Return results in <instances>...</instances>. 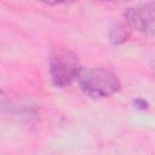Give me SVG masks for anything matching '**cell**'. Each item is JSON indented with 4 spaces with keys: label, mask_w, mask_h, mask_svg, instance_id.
Masks as SVG:
<instances>
[{
    "label": "cell",
    "mask_w": 155,
    "mask_h": 155,
    "mask_svg": "<svg viewBox=\"0 0 155 155\" xmlns=\"http://www.w3.org/2000/svg\"><path fill=\"white\" fill-rule=\"evenodd\" d=\"M76 79L80 88L92 98L110 97L121 87L117 76L105 68L81 69Z\"/></svg>",
    "instance_id": "6da1fadb"
},
{
    "label": "cell",
    "mask_w": 155,
    "mask_h": 155,
    "mask_svg": "<svg viewBox=\"0 0 155 155\" xmlns=\"http://www.w3.org/2000/svg\"><path fill=\"white\" fill-rule=\"evenodd\" d=\"M45 4H50V5H57V4H65V2H70L74 0H40Z\"/></svg>",
    "instance_id": "5b68a950"
},
{
    "label": "cell",
    "mask_w": 155,
    "mask_h": 155,
    "mask_svg": "<svg viewBox=\"0 0 155 155\" xmlns=\"http://www.w3.org/2000/svg\"><path fill=\"white\" fill-rule=\"evenodd\" d=\"M134 105H136L137 108H139V109H145V108H148V103H147L145 101H143V99H137V101H134Z\"/></svg>",
    "instance_id": "8992f818"
},
{
    "label": "cell",
    "mask_w": 155,
    "mask_h": 155,
    "mask_svg": "<svg viewBox=\"0 0 155 155\" xmlns=\"http://www.w3.org/2000/svg\"><path fill=\"white\" fill-rule=\"evenodd\" d=\"M81 70L78 57L67 50L56 52L50 61V75L57 87H65L71 84Z\"/></svg>",
    "instance_id": "7a4b0ae2"
},
{
    "label": "cell",
    "mask_w": 155,
    "mask_h": 155,
    "mask_svg": "<svg viewBox=\"0 0 155 155\" xmlns=\"http://www.w3.org/2000/svg\"><path fill=\"white\" fill-rule=\"evenodd\" d=\"M109 38L116 45L122 44L126 40H128L130 30H128V28L126 25H124L121 23H116V24L110 27V29H109Z\"/></svg>",
    "instance_id": "277c9868"
},
{
    "label": "cell",
    "mask_w": 155,
    "mask_h": 155,
    "mask_svg": "<svg viewBox=\"0 0 155 155\" xmlns=\"http://www.w3.org/2000/svg\"><path fill=\"white\" fill-rule=\"evenodd\" d=\"M125 18L134 29L153 35L154 33V4H143L130 7L125 12Z\"/></svg>",
    "instance_id": "3957f363"
},
{
    "label": "cell",
    "mask_w": 155,
    "mask_h": 155,
    "mask_svg": "<svg viewBox=\"0 0 155 155\" xmlns=\"http://www.w3.org/2000/svg\"><path fill=\"white\" fill-rule=\"evenodd\" d=\"M105 1H125V0H105Z\"/></svg>",
    "instance_id": "52a82bcc"
}]
</instances>
